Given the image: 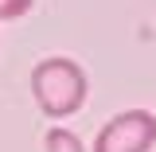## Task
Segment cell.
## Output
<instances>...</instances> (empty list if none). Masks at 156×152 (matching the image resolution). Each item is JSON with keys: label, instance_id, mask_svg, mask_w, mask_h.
Returning <instances> with one entry per match:
<instances>
[{"label": "cell", "instance_id": "6da1fadb", "mask_svg": "<svg viewBox=\"0 0 156 152\" xmlns=\"http://www.w3.org/2000/svg\"><path fill=\"white\" fill-rule=\"evenodd\" d=\"M31 97L47 117H70L86 105V74L70 58H43L31 70Z\"/></svg>", "mask_w": 156, "mask_h": 152}, {"label": "cell", "instance_id": "277c9868", "mask_svg": "<svg viewBox=\"0 0 156 152\" xmlns=\"http://www.w3.org/2000/svg\"><path fill=\"white\" fill-rule=\"evenodd\" d=\"M31 4H35V0H0V19H20V16H27Z\"/></svg>", "mask_w": 156, "mask_h": 152}, {"label": "cell", "instance_id": "7a4b0ae2", "mask_svg": "<svg viewBox=\"0 0 156 152\" xmlns=\"http://www.w3.org/2000/svg\"><path fill=\"white\" fill-rule=\"evenodd\" d=\"M156 144V117L148 109H125L101 125L94 152H148Z\"/></svg>", "mask_w": 156, "mask_h": 152}, {"label": "cell", "instance_id": "3957f363", "mask_svg": "<svg viewBox=\"0 0 156 152\" xmlns=\"http://www.w3.org/2000/svg\"><path fill=\"white\" fill-rule=\"evenodd\" d=\"M43 148H47V152H86V148H82V140H78L70 129H58V125H55V129H47Z\"/></svg>", "mask_w": 156, "mask_h": 152}]
</instances>
